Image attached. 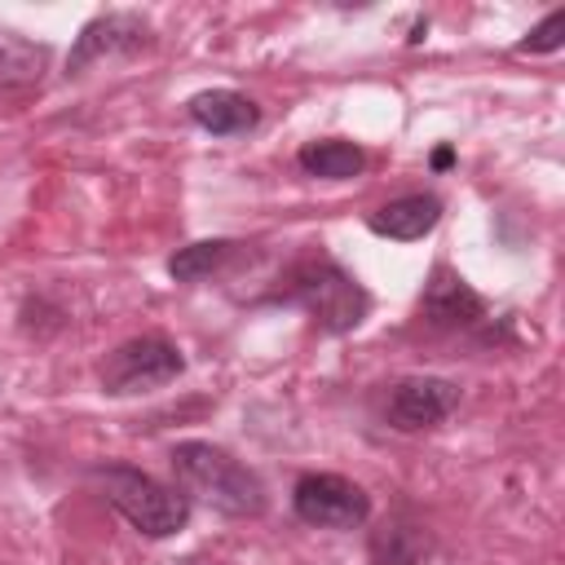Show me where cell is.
<instances>
[{"label": "cell", "mask_w": 565, "mask_h": 565, "mask_svg": "<svg viewBox=\"0 0 565 565\" xmlns=\"http://www.w3.org/2000/svg\"><path fill=\"white\" fill-rule=\"evenodd\" d=\"M269 305H291L300 309L322 335H349L371 318V291L327 252H305L296 256L282 278L278 291L265 296Z\"/></svg>", "instance_id": "1"}, {"label": "cell", "mask_w": 565, "mask_h": 565, "mask_svg": "<svg viewBox=\"0 0 565 565\" xmlns=\"http://www.w3.org/2000/svg\"><path fill=\"white\" fill-rule=\"evenodd\" d=\"M172 477H177V490L194 503H207L212 512L221 516H234V521H256L269 512V490L260 481L256 468H247L243 459H234L225 446H212L203 437H190V441H177L172 455Z\"/></svg>", "instance_id": "2"}, {"label": "cell", "mask_w": 565, "mask_h": 565, "mask_svg": "<svg viewBox=\"0 0 565 565\" xmlns=\"http://www.w3.org/2000/svg\"><path fill=\"white\" fill-rule=\"evenodd\" d=\"M88 477L102 490V499L146 539H172V534H181L190 525L194 503L177 486H163L159 477H150V472L132 468V463H119V459L93 463Z\"/></svg>", "instance_id": "3"}, {"label": "cell", "mask_w": 565, "mask_h": 565, "mask_svg": "<svg viewBox=\"0 0 565 565\" xmlns=\"http://www.w3.org/2000/svg\"><path fill=\"white\" fill-rule=\"evenodd\" d=\"M181 371H185V353L168 335L146 331V335L115 344L97 362V384L106 397H137V393H154V388L172 384Z\"/></svg>", "instance_id": "4"}, {"label": "cell", "mask_w": 565, "mask_h": 565, "mask_svg": "<svg viewBox=\"0 0 565 565\" xmlns=\"http://www.w3.org/2000/svg\"><path fill=\"white\" fill-rule=\"evenodd\" d=\"M296 521L313 530H362L371 521V494L340 472H305L291 486Z\"/></svg>", "instance_id": "5"}, {"label": "cell", "mask_w": 565, "mask_h": 565, "mask_svg": "<svg viewBox=\"0 0 565 565\" xmlns=\"http://www.w3.org/2000/svg\"><path fill=\"white\" fill-rule=\"evenodd\" d=\"M146 49H154V26L141 13L106 9L79 26V35L66 53V75H84L102 57H137Z\"/></svg>", "instance_id": "6"}, {"label": "cell", "mask_w": 565, "mask_h": 565, "mask_svg": "<svg viewBox=\"0 0 565 565\" xmlns=\"http://www.w3.org/2000/svg\"><path fill=\"white\" fill-rule=\"evenodd\" d=\"M463 388L446 375H402L384 397V424L393 433H424L459 411Z\"/></svg>", "instance_id": "7"}, {"label": "cell", "mask_w": 565, "mask_h": 565, "mask_svg": "<svg viewBox=\"0 0 565 565\" xmlns=\"http://www.w3.org/2000/svg\"><path fill=\"white\" fill-rule=\"evenodd\" d=\"M486 318H490L486 296L450 265H433L419 291V322L433 331H477Z\"/></svg>", "instance_id": "8"}, {"label": "cell", "mask_w": 565, "mask_h": 565, "mask_svg": "<svg viewBox=\"0 0 565 565\" xmlns=\"http://www.w3.org/2000/svg\"><path fill=\"white\" fill-rule=\"evenodd\" d=\"M433 552H437L433 530L419 516H411L406 508L402 512H388L366 534V561L371 565H424Z\"/></svg>", "instance_id": "9"}, {"label": "cell", "mask_w": 565, "mask_h": 565, "mask_svg": "<svg viewBox=\"0 0 565 565\" xmlns=\"http://www.w3.org/2000/svg\"><path fill=\"white\" fill-rule=\"evenodd\" d=\"M185 115L212 137H247L260 124V106L238 88H203L185 102Z\"/></svg>", "instance_id": "10"}, {"label": "cell", "mask_w": 565, "mask_h": 565, "mask_svg": "<svg viewBox=\"0 0 565 565\" xmlns=\"http://www.w3.org/2000/svg\"><path fill=\"white\" fill-rule=\"evenodd\" d=\"M441 212L446 207H441L437 194L415 190V194H397V199L380 203L375 212H366V230L380 234V238H393V243H415V238L437 230Z\"/></svg>", "instance_id": "11"}, {"label": "cell", "mask_w": 565, "mask_h": 565, "mask_svg": "<svg viewBox=\"0 0 565 565\" xmlns=\"http://www.w3.org/2000/svg\"><path fill=\"white\" fill-rule=\"evenodd\" d=\"M53 49L44 40H31L13 26H0V93H26L40 88V79L49 75Z\"/></svg>", "instance_id": "12"}, {"label": "cell", "mask_w": 565, "mask_h": 565, "mask_svg": "<svg viewBox=\"0 0 565 565\" xmlns=\"http://www.w3.org/2000/svg\"><path fill=\"white\" fill-rule=\"evenodd\" d=\"M296 168L305 177H318V181H353L366 168V150L358 141H344V137H318V141H305L296 150Z\"/></svg>", "instance_id": "13"}, {"label": "cell", "mask_w": 565, "mask_h": 565, "mask_svg": "<svg viewBox=\"0 0 565 565\" xmlns=\"http://www.w3.org/2000/svg\"><path fill=\"white\" fill-rule=\"evenodd\" d=\"M238 252H243V243H234V238H199V243H185V247H177L168 256V278L172 282H207Z\"/></svg>", "instance_id": "14"}, {"label": "cell", "mask_w": 565, "mask_h": 565, "mask_svg": "<svg viewBox=\"0 0 565 565\" xmlns=\"http://www.w3.org/2000/svg\"><path fill=\"white\" fill-rule=\"evenodd\" d=\"M561 44H565V9H552L543 22L525 31V40H516V53H556Z\"/></svg>", "instance_id": "15"}, {"label": "cell", "mask_w": 565, "mask_h": 565, "mask_svg": "<svg viewBox=\"0 0 565 565\" xmlns=\"http://www.w3.org/2000/svg\"><path fill=\"white\" fill-rule=\"evenodd\" d=\"M450 163H455V150H450V146H437V150H433V168L441 172V168H450Z\"/></svg>", "instance_id": "16"}, {"label": "cell", "mask_w": 565, "mask_h": 565, "mask_svg": "<svg viewBox=\"0 0 565 565\" xmlns=\"http://www.w3.org/2000/svg\"><path fill=\"white\" fill-rule=\"evenodd\" d=\"M424 35H428V18H415V26H411V35H406V40H411V44H419Z\"/></svg>", "instance_id": "17"}, {"label": "cell", "mask_w": 565, "mask_h": 565, "mask_svg": "<svg viewBox=\"0 0 565 565\" xmlns=\"http://www.w3.org/2000/svg\"><path fill=\"white\" fill-rule=\"evenodd\" d=\"M177 565H207V561H194V556H190V561H177Z\"/></svg>", "instance_id": "18"}]
</instances>
